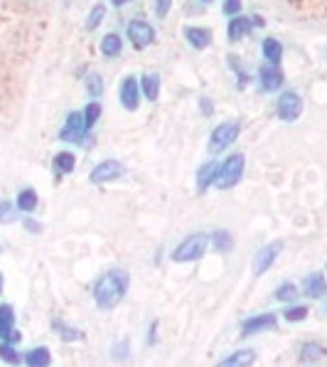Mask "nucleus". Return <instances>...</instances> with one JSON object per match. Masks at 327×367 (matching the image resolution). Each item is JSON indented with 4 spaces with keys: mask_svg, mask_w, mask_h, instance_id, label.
I'll use <instances>...</instances> for the list:
<instances>
[{
    "mask_svg": "<svg viewBox=\"0 0 327 367\" xmlns=\"http://www.w3.org/2000/svg\"><path fill=\"white\" fill-rule=\"evenodd\" d=\"M207 247H210V235H202V232H197V235L185 237V239L180 242L178 247H175L173 261H175V264L200 261L202 256H205Z\"/></svg>",
    "mask_w": 327,
    "mask_h": 367,
    "instance_id": "3",
    "label": "nucleus"
},
{
    "mask_svg": "<svg viewBox=\"0 0 327 367\" xmlns=\"http://www.w3.org/2000/svg\"><path fill=\"white\" fill-rule=\"evenodd\" d=\"M200 3H212V0H200Z\"/></svg>",
    "mask_w": 327,
    "mask_h": 367,
    "instance_id": "43",
    "label": "nucleus"
},
{
    "mask_svg": "<svg viewBox=\"0 0 327 367\" xmlns=\"http://www.w3.org/2000/svg\"><path fill=\"white\" fill-rule=\"evenodd\" d=\"M86 126H84V116H81V111H71L69 116H67L64 126H62L59 131V141H67V143H81V146H86Z\"/></svg>",
    "mask_w": 327,
    "mask_h": 367,
    "instance_id": "7",
    "label": "nucleus"
},
{
    "mask_svg": "<svg viewBox=\"0 0 327 367\" xmlns=\"http://www.w3.org/2000/svg\"><path fill=\"white\" fill-rule=\"evenodd\" d=\"M303 113V96L295 89H285L280 91V96L276 99V116L285 123H295Z\"/></svg>",
    "mask_w": 327,
    "mask_h": 367,
    "instance_id": "4",
    "label": "nucleus"
},
{
    "mask_svg": "<svg viewBox=\"0 0 327 367\" xmlns=\"http://www.w3.org/2000/svg\"><path fill=\"white\" fill-rule=\"evenodd\" d=\"M131 0H111V5L113 8H123V5H128Z\"/></svg>",
    "mask_w": 327,
    "mask_h": 367,
    "instance_id": "41",
    "label": "nucleus"
},
{
    "mask_svg": "<svg viewBox=\"0 0 327 367\" xmlns=\"http://www.w3.org/2000/svg\"><path fill=\"white\" fill-rule=\"evenodd\" d=\"M123 173H126V168H123L121 160H103V163H98L96 168L91 170L89 178L93 185H103V183H111V180H118Z\"/></svg>",
    "mask_w": 327,
    "mask_h": 367,
    "instance_id": "8",
    "label": "nucleus"
},
{
    "mask_svg": "<svg viewBox=\"0 0 327 367\" xmlns=\"http://www.w3.org/2000/svg\"><path fill=\"white\" fill-rule=\"evenodd\" d=\"M170 8H173V0H153V13L155 18H168L170 15Z\"/></svg>",
    "mask_w": 327,
    "mask_h": 367,
    "instance_id": "36",
    "label": "nucleus"
},
{
    "mask_svg": "<svg viewBox=\"0 0 327 367\" xmlns=\"http://www.w3.org/2000/svg\"><path fill=\"white\" fill-rule=\"evenodd\" d=\"M251 30H253L251 18H246V15H234L229 25H226V40H229V43H241L246 35H251Z\"/></svg>",
    "mask_w": 327,
    "mask_h": 367,
    "instance_id": "15",
    "label": "nucleus"
},
{
    "mask_svg": "<svg viewBox=\"0 0 327 367\" xmlns=\"http://www.w3.org/2000/svg\"><path fill=\"white\" fill-rule=\"evenodd\" d=\"M23 335L15 330V311L10 303H0V340L8 343H18Z\"/></svg>",
    "mask_w": 327,
    "mask_h": 367,
    "instance_id": "12",
    "label": "nucleus"
},
{
    "mask_svg": "<svg viewBox=\"0 0 327 367\" xmlns=\"http://www.w3.org/2000/svg\"><path fill=\"white\" fill-rule=\"evenodd\" d=\"M15 212H18V208H15L10 200H0V225H8V222L15 220Z\"/></svg>",
    "mask_w": 327,
    "mask_h": 367,
    "instance_id": "34",
    "label": "nucleus"
},
{
    "mask_svg": "<svg viewBox=\"0 0 327 367\" xmlns=\"http://www.w3.org/2000/svg\"><path fill=\"white\" fill-rule=\"evenodd\" d=\"M239 131H241V126H239L236 121H224V123H219V126H214V131L210 133V153L212 156L224 153L226 148H229L231 143L239 138Z\"/></svg>",
    "mask_w": 327,
    "mask_h": 367,
    "instance_id": "5",
    "label": "nucleus"
},
{
    "mask_svg": "<svg viewBox=\"0 0 327 367\" xmlns=\"http://www.w3.org/2000/svg\"><path fill=\"white\" fill-rule=\"evenodd\" d=\"M222 13L226 15V18H234V15L241 13V0H224V5H222Z\"/></svg>",
    "mask_w": 327,
    "mask_h": 367,
    "instance_id": "37",
    "label": "nucleus"
},
{
    "mask_svg": "<svg viewBox=\"0 0 327 367\" xmlns=\"http://www.w3.org/2000/svg\"><path fill=\"white\" fill-rule=\"evenodd\" d=\"M243 168H246V158L243 153H231L229 158H224L217 165V175H214V188L217 190H231L241 183L243 178Z\"/></svg>",
    "mask_w": 327,
    "mask_h": 367,
    "instance_id": "2",
    "label": "nucleus"
},
{
    "mask_svg": "<svg viewBox=\"0 0 327 367\" xmlns=\"http://www.w3.org/2000/svg\"><path fill=\"white\" fill-rule=\"evenodd\" d=\"M210 244H212V249L214 252H219V254H226V252L234 247V239H231V235L226 230H217V232H212L210 235Z\"/></svg>",
    "mask_w": 327,
    "mask_h": 367,
    "instance_id": "24",
    "label": "nucleus"
},
{
    "mask_svg": "<svg viewBox=\"0 0 327 367\" xmlns=\"http://www.w3.org/2000/svg\"><path fill=\"white\" fill-rule=\"evenodd\" d=\"M52 328L57 330V335H59V340H64V343H71V340H81V338H84V333H81V330L69 328V325L62 323L59 318L52 320Z\"/></svg>",
    "mask_w": 327,
    "mask_h": 367,
    "instance_id": "27",
    "label": "nucleus"
},
{
    "mask_svg": "<svg viewBox=\"0 0 327 367\" xmlns=\"http://www.w3.org/2000/svg\"><path fill=\"white\" fill-rule=\"evenodd\" d=\"M229 67L234 72H236V77H239V89H243V86L248 84V79H251V77L246 74V72L241 69V64H239V57L236 55H229Z\"/></svg>",
    "mask_w": 327,
    "mask_h": 367,
    "instance_id": "35",
    "label": "nucleus"
},
{
    "mask_svg": "<svg viewBox=\"0 0 327 367\" xmlns=\"http://www.w3.org/2000/svg\"><path fill=\"white\" fill-rule=\"evenodd\" d=\"M280 252H283V242H271V244L261 247V249H258V254L253 256V273H256V276L266 273L268 269L276 264Z\"/></svg>",
    "mask_w": 327,
    "mask_h": 367,
    "instance_id": "9",
    "label": "nucleus"
},
{
    "mask_svg": "<svg viewBox=\"0 0 327 367\" xmlns=\"http://www.w3.org/2000/svg\"><path fill=\"white\" fill-rule=\"evenodd\" d=\"M310 315L308 306H288L283 311V318L288 320V323H300V320H305Z\"/></svg>",
    "mask_w": 327,
    "mask_h": 367,
    "instance_id": "33",
    "label": "nucleus"
},
{
    "mask_svg": "<svg viewBox=\"0 0 327 367\" xmlns=\"http://www.w3.org/2000/svg\"><path fill=\"white\" fill-rule=\"evenodd\" d=\"M183 35H185L187 45L195 50H207L212 45V38H214L210 28H197V25H187L183 30Z\"/></svg>",
    "mask_w": 327,
    "mask_h": 367,
    "instance_id": "17",
    "label": "nucleus"
},
{
    "mask_svg": "<svg viewBox=\"0 0 327 367\" xmlns=\"http://www.w3.org/2000/svg\"><path fill=\"white\" fill-rule=\"evenodd\" d=\"M25 363L30 367H47L52 363V355L45 345H40V348H33L30 353H25Z\"/></svg>",
    "mask_w": 327,
    "mask_h": 367,
    "instance_id": "26",
    "label": "nucleus"
},
{
    "mask_svg": "<svg viewBox=\"0 0 327 367\" xmlns=\"http://www.w3.org/2000/svg\"><path fill=\"white\" fill-rule=\"evenodd\" d=\"M290 3H300V0H290Z\"/></svg>",
    "mask_w": 327,
    "mask_h": 367,
    "instance_id": "44",
    "label": "nucleus"
},
{
    "mask_svg": "<svg viewBox=\"0 0 327 367\" xmlns=\"http://www.w3.org/2000/svg\"><path fill=\"white\" fill-rule=\"evenodd\" d=\"M126 38L131 40V45L136 50H145L155 43V28L148 23V20L133 18L131 23L126 25Z\"/></svg>",
    "mask_w": 327,
    "mask_h": 367,
    "instance_id": "6",
    "label": "nucleus"
},
{
    "mask_svg": "<svg viewBox=\"0 0 327 367\" xmlns=\"http://www.w3.org/2000/svg\"><path fill=\"white\" fill-rule=\"evenodd\" d=\"M81 116H84V126H86V131H91V128L98 123V118H101V104H98L96 99L89 101L84 111H81Z\"/></svg>",
    "mask_w": 327,
    "mask_h": 367,
    "instance_id": "28",
    "label": "nucleus"
},
{
    "mask_svg": "<svg viewBox=\"0 0 327 367\" xmlns=\"http://www.w3.org/2000/svg\"><path fill=\"white\" fill-rule=\"evenodd\" d=\"M138 86H140V96L148 101H158L160 96V74L158 72H148L138 79Z\"/></svg>",
    "mask_w": 327,
    "mask_h": 367,
    "instance_id": "18",
    "label": "nucleus"
},
{
    "mask_svg": "<svg viewBox=\"0 0 327 367\" xmlns=\"http://www.w3.org/2000/svg\"><path fill=\"white\" fill-rule=\"evenodd\" d=\"M200 111L205 118H210L212 113H214V101H212L210 96H200Z\"/></svg>",
    "mask_w": 327,
    "mask_h": 367,
    "instance_id": "38",
    "label": "nucleus"
},
{
    "mask_svg": "<svg viewBox=\"0 0 327 367\" xmlns=\"http://www.w3.org/2000/svg\"><path fill=\"white\" fill-rule=\"evenodd\" d=\"M273 298L280 303H293L295 298H298V286L295 283H280V286L276 288V293H273Z\"/></svg>",
    "mask_w": 327,
    "mask_h": 367,
    "instance_id": "30",
    "label": "nucleus"
},
{
    "mask_svg": "<svg viewBox=\"0 0 327 367\" xmlns=\"http://www.w3.org/2000/svg\"><path fill=\"white\" fill-rule=\"evenodd\" d=\"M0 293H3V273H0Z\"/></svg>",
    "mask_w": 327,
    "mask_h": 367,
    "instance_id": "42",
    "label": "nucleus"
},
{
    "mask_svg": "<svg viewBox=\"0 0 327 367\" xmlns=\"http://www.w3.org/2000/svg\"><path fill=\"white\" fill-rule=\"evenodd\" d=\"M40 205V198H38V190L35 188H23L18 193V200H15V208L20 212H25V215H33L35 210H38Z\"/></svg>",
    "mask_w": 327,
    "mask_h": 367,
    "instance_id": "22",
    "label": "nucleus"
},
{
    "mask_svg": "<svg viewBox=\"0 0 327 367\" xmlns=\"http://www.w3.org/2000/svg\"><path fill=\"white\" fill-rule=\"evenodd\" d=\"M103 18H106V5H93L89 18H86V23H84V28L89 30V33H93V30L103 23Z\"/></svg>",
    "mask_w": 327,
    "mask_h": 367,
    "instance_id": "31",
    "label": "nucleus"
},
{
    "mask_svg": "<svg viewBox=\"0 0 327 367\" xmlns=\"http://www.w3.org/2000/svg\"><path fill=\"white\" fill-rule=\"evenodd\" d=\"M261 55L266 60V64H280L283 62V45L276 38H266L261 43Z\"/></svg>",
    "mask_w": 327,
    "mask_h": 367,
    "instance_id": "23",
    "label": "nucleus"
},
{
    "mask_svg": "<svg viewBox=\"0 0 327 367\" xmlns=\"http://www.w3.org/2000/svg\"><path fill=\"white\" fill-rule=\"evenodd\" d=\"M118 99H121V106L126 108V111H136L140 106V86L133 74L123 77L121 86H118Z\"/></svg>",
    "mask_w": 327,
    "mask_h": 367,
    "instance_id": "10",
    "label": "nucleus"
},
{
    "mask_svg": "<svg viewBox=\"0 0 327 367\" xmlns=\"http://www.w3.org/2000/svg\"><path fill=\"white\" fill-rule=\"evenodd\" d=\"M300 291H303V296L313 298V301H320V298H325L327 286H325L323 271H315V273H310V276H305L303 283H300Z\"/></svg>",
    "mask_w": 327,
    "mask_h": 367,
    "instance_id": "16",
    "label": "nucleus"
},
{
    "mask_svg": "<svg viewBox=\"0 0 327 367\" xmlns=\"http://www.w3.org/2000/svg\"><path fill=\"white\" fill-rule=\"evenodd\" d=\"M256 360V353L253 350H236V353H231L229 358L222 360V365L224 367H248Z\"/></svg>",
    "mask_w": 327,
    "mask_h": 367,
    "instance_id": "25",
    "label": "nucleus"
},
{
    "mask_svg": "<svg viewBox=\"0 0 327 367\" xmlns=\"http://www.w3.org/2000/svg\"><path fill=\"white\" fill-rule=\"evenodd\" d=\"M327 358V350L323 343L318 340H310V343H303L298 350V363L303 365H318V363H325Z\"/></svg>",
    "mask_w": 327,
    "mask_h": 367,
    "instance_id": "14",
    "label": "nucleus"
},
{
    "mask_svg": "<svg viewBox=\"0 0 327 367\" xmlns=\"http://www.w3.org/2000/svg\"><path fill=\"white\" fill-rule=\"evenodd\" d=\"M128 286H131V276L123 269H108L93 283V303L98 311H111L126 298Z\"/></svg>",
    "mask_w": 327,
    "mask_h": 367,
    "instance_id": "1",
    "label": "nucleus"
},
{
    "mask_svg": "<svg viewBox=\"0 0 327 367\" xmlns=\"http://www.w3.org/2000/svg\"><path fill=\"white\" fill-rule=\"evenodd\" d=\"M217 165H219V163H217L214 158H210L200 170H197V193H207V190H210V185L214 183Z\"/></svg>",
    "mask_w": 327,
    "mask_h": 367,
    "instance_id": "20",
    "label": "nucleus"
},
{
    "mask_svg": "<svg viewBox=\"0 0 327 367\" xmlns=\"http://www.w3.org/2000/svg\"><path fill=\"white\" fill-rule=\"evenodd\" d=\"M0 252H3V247H0Z\"/></svg>",
    "mask_w": 327,
    "mask_h": 367,
    "instance_id": "45",
    "label": "nucleus"
},
{
    "mask_svg": "<svg viewBox=\"0 0 327 367\" xmlns=\"http://www.w3.org/2000/svg\"><path fill=\"white\" fill-rule=\"evenodd\" d=\"M84 89H86V94H89L91 99H98V96L103 94V79H101V74H96V72H91V74H86V79H84Z\"/></svg>",
    "mask_w": 327,
    "mask_h": 367,
    "instance_id": "29",
    "label": "nucleus"
},
{
    "mask_svg": "<svg viewBox=\"0 0 327 367\" xmlns=\"http://www.w3.org/2000/svg\"><path fill=\"white\" fill-rule=\"evenodd\" d=\"M98 50H101V55L106 57V60H116V57H121L123 52V38L118 33H106L101 38Z\"/></svg>",
    "mask_w": 327,
    "mask_h": 367,
    "instance_id": "19",
    "label": "nucleus"
},
{
    "mask_svg": "<svg viewBox=\"0 0 327 367\" xmlns=\"http://www.w3.org/2000/svg\"><path fill=\"white\" fill-rule=\"evenodd\" d=\"M278 325V315L276 313H258L251 315L248 320L241 323V338H248V335L263 333V330H273Z\"/></svg>",
    "mask_w": 327,
    "mask_h": 367,
    "instance_id": "11",
    "label": "nucleus"
},
{
    "mask_svg": "<svg viewBox=\"0 0 327 367\" xmlns=\"http://www.w3.org/2000/svg\"><path fill=\"white\" fill-rule=\"evenodd\" d=\"M283 81L285 77L283 72L278 69V64H263L261 69H258V84H261V89L268 91V94L283 89Z\"/></svg>",
    "mask_w": 327,
    "mask_h": 367,
    "instance_id": "13",
    "label": "nucleus"
},
{
    "mask_svg": "<svg viewBox=\"0 0 327 367\" xmlns=\"http://www.w3.org/2000/svg\"><path fill=\"white\" fill-rule=\"evenodd\" d=\"M0 360L8 363V365H18L20 363V353L15 350V343H8V340L0 343Z\"/></svg>",
    "mask_w": 327,
    "mask_h": 367,
    "instance_id": "32",
    "label": "nucleus"
},
{
    "mask_svg": "<svg viewBox=\"0 0 327 367\" xmlns=\"http://www.w3.org/2000/svg\"><path fill=\"white\" fill-rule=\"evenodd\" d=\"M25 230L28 232H35V235H40V232H42V225H40V222H35V220H30V217H25Z\"/></svg>",
    "mask_w": 327,
    "mask_h": 367,
    "instance_id": "40",
    "label": "nucleus"
},
{
    "mask_svg": "<svg viewBox=\"0 0 327 367\" xmlns=\"http://www.w3.org/2000/svg\"><path fill=\"white\" fill-rule=\"evenodd\" d=\"M52 165H54L57 178H64V175L74 173L76 168V156L71 151H59L54 158H52Z\"/></svg>",
    "mask_w": 327,
    "mask_h": 367,
    "instance_id": "21",
    "label": "nucleus"
},
{
    "mask_svg": "<svg viewBox=\"0 0 327 367\" xmlns=\"http://www.w3.org/2000/svg\"><path fill=\"white\" fill-rule=\"evenodd\" d=\"M111 353L116 355L118 360H123V358H126V355H128V343H126V340H121V343H116V345H113Z\"/></svg>",
    "mask_w": 327,
    "mask_h": 367,
    "instance_id": "39",
    "label": "nucleus"
}]
</instances>
